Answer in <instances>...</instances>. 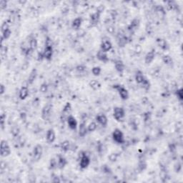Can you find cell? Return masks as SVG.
I'll use <instances>...</instances> for the list:
<instances>
[{
    "instance_id": "cell-30",
    "label": "cell",
    "mask_w": 183,
    "mask_h": 183,
    "mask_svg": "<svg viewBox=\"0 0 183 183\" xmlns=\"http://www.w3.org/2000/svg\"><path fill=\"white\" fill-rule=\"evenodd\" d=\"M2 32V36H1V40H2V44H3V42L6 41V40H7L8 39H9L10 36H11L12 34V30L10 28H8L5 31L1 32Z\"/></svg>"
},
{
    "instance_id": "cell-1",
    "label": "cell",
    "mask_w": 183,
    "mask_h": 183,
    "mask_svg": "<svg viewBox=\"0 0 183 183\" xmlns=\"http://www.w3.org/2000/svg\"><path fill=\"white\" fill-rule=\"evenodd\" d=\"M79 166L81 170H86L91 163V159L86 152L81 151L79 152Z\"/></svg>"
},
{
    "instance_id": "cell-29",
    "label": "cell",
    "mask_w": 183,
    "mask_h": 183,
    "mask_svg": "<svg viewBox=\"0 0 183 183\" xmlns=\"http://www.w3.org/2000/svg\"><path fill=\"white\" fill-rule=\"evenodd\" d=\"M89 86L92 89H93V90L95 91H97V90H99V89L101 88L102 84L98 80H92L89 82Z\"/></svg>"
},
{
    "instance_id": "cell-50",
    "label": "cell",
    "mask_w": 183,
    "mask_h": 183,
    "mask_svg": "<svg viewBox=\"0 0 183 183\" xmlns=\"http://www.w3.org/2000/svg\"><path fill=\"white\" fill-rule=\"evenodd\" d=\"M169 150H170V151L172 152V153H173L176 151V146L174 145V144H172L171 145L169 146Z\"/></svg>"
},
{
    "instance_id": "cell-8",
    "label": "cell",
    "mask_w": 183,
    "mask_h": 183,
    "mask_svg": "<svg viewBox=\"0 0 183 183\" xmlns=\"http://www.w3.org/2000/svg\"><path fill=\"white\" fill-rule=\"evenodd\" d=\"M72 111V107L70 102H66L63 107L62 113H61V119L67 121V119L69 116L71 115Z\"/></svg>"
},
{
    "instance_id": "cell-34",
    "label": "cell",
    "mask_w": 183,
    "mask_h": 183,
    "mask_svg": "<svg viewBox=\"0 0 183 183\" xmlns=\"http://www.w3.org/2000/svg\"><path fill=\"white\" fill-rule=\"evenodd\" d=\"M97 128V123L95 121L91 122L90 123L87 125V130H88V133H93Z\"/></svg>"
},
{
    "instance_id": "cell-20",
    "label": "cell",
    "mask_w": 183,
    "mask_h": 183,
    "mask_svg": "<svg viewBox=\"0 0 183 183\" xmlns=\"http://www.w3.org/2000/svg\"><path fill=\"white\" fill-rule=\"evenodd\" d=\"M96 57L99 61H100V62L103 63H107L109 60L107 52H103L101 50H99L97 51V52L96 53Z\"/></svg>"
},
{
    "instance_id": "cell-2",
    "label": "cell",
    "mask_w": 183,
    "mask_h": 183,
    "mask_svg": "<svg viewBox=\"0 0 183 183\" xmlns=\"http://www.w3.org/2000/svg\"><path fill=\"white\" fill-rule=\"evenodd\" d=\"M112 138L113 141L117 145H123L125 142L123 132L119 128H116L113 130L112 133Z\"/></svg>"
},
{
    "instance_id": "cell-37",
    "label": "cell",
    "mask_w": 183,
    "mask_h": 183,
    "mask_svg": "<svg viewBox=\"0 0 183 183\" xmlns=\"http://www.w3.org/2000/svg\"><path fill=\"white\" fill-rule=\"evenodd\" d=\"M48 89H49V85L47 84V82H44L40 85V92L41 93H42V94H45V93L47 92Z\"/></svg>"
},
{
    "instance_id": "cell-14",
    "label": "cell",
    "mask_w": 183,
    "mask_h": 183,
    "mask_svg": "<svg viewBox=\"0 0 183 183\" xmlns=\"http://www.w3.org/2000/svg\"><path fill=\"white\" fill-rule=\"evenodd\" d=\"M114 64H115V69L116 72L118 73L120 76H123L124 72H125V66L123 61L121 60H117L115 61Z\"/></svg>"
},
{
    "instance_id": "cell-21",
    "label": "cell",
    "mask_w": 183,
    "mask_h": 183,
    "mask_svg": "<svg viewBox=\"0 0 183 183\" xmlns=\"http://www.w3.org/2000/svg\"><path fill=\"white\" fill-rule=\"evenodd\" d=\"M88 133L87 130V126L85 122H82L80 125H78V135L80 137H85Z\"/></svg>"
},
{
    "instance_id": "cell-23",
    "label": "cell",
    "mask_w": 183,
    "mask_h": 183,
    "mask_svg": "<svg viewBox=\"0 0 183 183\" xmlns=\"http://www.w3.org/2000/svg\"><path fill=\"white\" fill-rule=\"evenodd\" d=\"M38 75V72L36 68H33L31 72H30L29 76L27 77V82L28 85H32L34 82V81L36 80V77H37Z\"/></svg>"
},
{
    "instance_id": "cell-11",
    "label": "cell",
    "mask_w": 183,
    "mask_h": 183,
    "mask_svg": "<svg viewBox=\"0 0 183 183\" xmlns=\"http://www.w3.org/2000/svg\"><path fill=\"white\" fill-rule=\"evenodd\" d=\"M95 122L102 127H106L108 125V118L105 114L99 113L95 117Z\"/></svg>"
},
{
    "instance_id": "cell-48",
    "label": "cell",
    "mask_w": 183,
    "mask_h": 183,
    "mask_svg": "<svg viewBox=\"0 0 183 183\" xmlns=\"http://www.w3.org/2000/svg\"><path fill=\"white\" fill-rule=\"evenodd\" d=\"M5 92H6V87L3 84H1V86H0V95L2 96V95L5 93Z\"/></svg>"
},
{
    "instance_id": "cell-22",
    "label": "cell",
    "mask_w": 183,
    "mask_h": 183,
    "mask_svg": "<svg viewBox=\"0 0 183 183\" xmlns=\"http://www.w3.org/2000/svg\"><path fill=\"white\" fill-rule=\"evenodd\" d=\"M29 89L27 86H22L19 91V98L21 100H24L29 96Z\"/></svg>"
},
{
    "instance_id": "cell-44",
    "label": "cell",
    "mask_w": 183,
    "mask_h": 183,
    "mask_svg": "<svg viewBox=\"0 0 183 183\" xmlns=\"http://www.w3.org/2000/svg\"><path fill=\"white\" fill-rule=\"evenodd\" d=\"M118 154H117V153H112L109 154V156L108 157L109 161L112 162H115L117 160V159H118Z\"/></svg>"
},
{
    "instance_id": "cell-18",
    "label": "cell",
    "mask_w": 183,
    "mask_h": 183,
    "mask_svg": "<svg viewBox=\"0 0 183 183\" xmlns=\"http://www.w3.org/2000/svg\"><path fill=\"white\" fill-rule=\"evenodd\" d=\"M155 57H156L155 50H151L150 51H149V52L145 54V59H144L145 64L149 65L151 64V63L154 60V59H155Z\"/></svg>"
},
{
    "instance_id": "cell-47",
    "label": "cell",
    "mask_w": 183,
    "mask_h": 183,
    "mask_svg": "<svg viewBox=\"0 0 183 183\" xmlns=\"http://www.w3.org/2000/svg\"><path fill=\"white\" fill-rule=\"evenodd\" d=\"M102 166H103L102 167V170H103V172H105V173H107V174L111 173L112 170L108 166H107V165H102Z\"/></svg>"
},
{
    "instance_id": "cell-31",
    "label": "cell",
    "mask_w": 183,
    "mask_h": 183,
    "mask_svg": "<svg viewBox=\"0 0 183 183\" xmlns=\"http://www.w3.org/2000/svg\"><path fill=\"white\" fill-rule=\"evenodd\" d=\"M57 168V158H52L50 161V164H49V170H54Z\"/></svg>"
},
{
    "instance_id": "cell-39",
    "label": "cell",
    "mask_w": 183,
    "mask_h": 183,
    "mask_svg": "<svg viewBox=\"0 0 183 183\" xmlns=\"http://www.w3.org/2000/svg\"><path fill=\"white\" fill-rule=\"evenodd\" d=\"M147 166V162H146L145 160H141V161H140L139 163H138L137 168L140 172H142V171H144V170H146Z\"/></svg>"
},
{
    "instance_id": "cell-32",
    "label": "cell",
    "mask_w": 183,
    "mask_h": 183,
    "mask_svg": "<svg viewBox=\"0 0 183 183\" xmlns=\"http://www.w3.org/2000/svg\"><path fill=\"white\" fill-rule=\"evenodd\" d=\"M162 60L164 64L166 65H171L173 63V60L172 57L169 54H165L162 57Z\"/></svg>"
},
{
    "instance_id": "cell-38",
    "label": "cell",
    "mask_w": 183,
    "mask_h": 183,
    "mask_svg": "<svg viewBox=\"0 0 183 183\" xmlns=\"http://www.w3.org/2000/svg\"><path fill=\"white\" fill-rule=\"evenodd\" d=\"M174 95H175L177 98L180 102H182L183 100V89L182 88H180L176 89L174 92Z\"/></svg>"
},
{
    "instance_id": "cell-6",
    "label": "cell",
    "mask_w": 183,
    "mask_h": 183,
    "mask_svg": "<svg viewBox=\"0 0 183 183\" xmlns=\"http://www.w3.org/2000/svg\"><path fill=\"white\" fill-rule=\"evenodd\" d=\"M112 115L114 119L117 122H121L125 119L126 112L125 109L122 107H115L113 109Z\"/></svg>"
},
{
    "instance_id": "cell-51",
    "label": "cell",
    "mask_w": 183,
    "mask_h": 183,
    "mask_svg": "<svg viewBox=\"0 0 183 183\" xmlns=\"http://www.w3.org/2000/svg\"><path fill=\"white\" fill-rule=\"evenodd\" d=\"M20 117H21V119H22V121H26V119H27V114L25 112H22L21 113H20Z\"/></svg>"
},
{
    "instance_id": "cell-16",
    "label": "cell",
    "mask_w": 183,
    "mask_h": 183,
    "mask_svg": "<svg viewBox=\"0 0 183 183\" xmlns=\"http://www.w3.org/2000/svg\"><path fill=\"white\" fill-rule=\"evenodd\" d=\"M46 140L49 144H52L56 140V133L53 128H50L46 133Z\"/></svg>"
},
{
    "instance_id": "cell-40",
    "label": "cell",
    "mask_w": 183,
    "mask_h": 183,
    "mask_svg": "<svg viewBox=\"0 0 183 183\" xmlns=\"http://www.w3.org/2000/svg\"><path fill=\"white\" fill-rule=\"evenodd\" d=\"M6 119H7V115L5 112H2L0 116V125H1L2 129H4V128H5Z\"/></svg>"
},
{
    "instance_id": "cell-49",
    "label": "cell",
    "mask_w": 183,
    "mask_h": 183,
    "mask_svg": "<svg viewBox=\"0 0 183 183\" xmlns=\"http://www.w3.org/2000/svg\"><path fill=\"white\" fill-rule=\"evenodd\" d=\"M37 60H38V61H42V60H44V56H43V52H42H42H38V54H37Z\"/></svg>"
},
{
    "instance_id": "cell-28",
    "label": "cell",
    "mask_w": 183,
    "mask_h": 183,
    "mask_svg": "<svg viewBox=\"0 0 183 183\" xmlns=\"http://www.w3.org/2000/svg\"><path fill=\"white\" fill-rule=\"evenodd\" d=\"M28 42H29V45L30 49H31L32 52H33L34 51L36 50V48H37V46H38L37 40H36V38L35 37V36H31L29 37V40H28Z\"/></svg>"
},
{
    "instance_id": "cell-43",
    "label": "cell",
    "mask_w": 183,
    "mask_h": 183,
    "mask_svg": "<svg viewBox=\"0 0 183 183\" xmlns=\"http://www.w3.org/2000/svg\"><path fill=\"white\" fill-rule=\"evenodd\" d=\"M19 133H20V129L18 127H13L11 130V133L12 135H13L14 137H17L19 135Z\"/></svg>"
},
{
    "instance_id": "cell-27",
    "label": "cell",
    "mask_w": 183,
    "mask_h": 183,
    "mask_svg": "<svg viewBox=\"0 0 183 183\" xmlns=\"http://www.w3.org/2000/svg\"><path fill=\"white\" fill-rule=\"evenodd\" d=\"M146 77L144 74V73L142 71L138 70L136 72L135 74V80L138 85H141L142 82H144V80H145Z\"/></svg>"
},
{
    "instance_id": "cell-3",
    "label": "cell",
    "mask_w": 183,
    "mask_h": 183,
    "mask_svg": "<svg viewBox=\"0 0 183 183\" xmlns=\"http://www.w3.org/2000/svg\"><path fill=\"white\" fill-rule=\"evenodd\" d=\"M113 89H115L116 91L118 93L119 96L120 97L122 100L126 101L129 99V92L127 89L125 88L123 85H119V84H116L113 85Z\"/></svg>"
},
{
    "instance_id": "cell-12",
    "label": "cell",
    "mask_w": 183,
    "mask_h": 183,
    "mask_svg": "<svg viewBox=\"0 0 183 183\" xmlns=\"http://www.w3.org/2000/svg\"><path fill=\"white\" fill-rule=\"evenodd\" d=\"M140 20L139 18H134L132 20L130 24L128 25L127 30L128 32H129L130 33H135V32L138 29V28L140 27Z\"/></svg>"
},
{
    "instance_id": "cell-26",
    "label": "cell",
    "mask_w": 183,
    "mask_h": 183,
    "mask_svg": "<svg viewBox=\"0 0 183 183\" xmlns=\"http://www.w3.org/2000/svg\"><path fill=\"white\" fill-rule=\"evenodd\" d=\"M117 43L119 47H124L128 43V38L124 34H120L117 36Z\"/></svg>"
},
{
    "instance_id": "cell-42",
    "label": "cell",
    "mask_w": 183,
    "mask_h": 183,
    "mask_svg": "<svg viewBox=\"0 0 183 183\" xmlns=\"http://www.w3.org/2000/svg\"><path fill=\"white\" fill-rule=\"evenodd\" d=\"M115 27L114 25H112V24H109L106 27V31L108 32L109 34H110L111 35H114V34H115Z\"/></svg>"
},
{
    "instance_id": "cell-33",
    "label": "cell",
    "mask_w": 183,
    "mask_h": 183,
    "mask_svg": "<svg viewBox=\"0 0 183 183\" xmlns=\"http://www.w3.org/2000/svg\"><path fill=\"white\" fill-rule=\"evenodd\" d=\"M7 53H8V47L6 45H3V44H1V52H0V54H1L2 60H4L5 59H6Z\"/></svg>"
},
{
    "instance_id": "cell-5",
    "label": "cell",
    "mask_w": 183,
    "mask_h": 183,
    "mask_svg": "<svg viewBox=\"0 0 183 183\" xmlns=\"http://www.w3.org/2000/svg\"><path fill=\"white\" fill-rule=\"evenodd\" d=\"M12 153V149L9 144L5 140H2L0 145V154L2 157H7Z\"/></svg>"
},
{
    "instance_id": "cell-41",
    "label": "cell",
    "mask_w": 183,
    "mask_h": 183,
    "mask_svg": "<svg viewBox=\"0 0 183 183\" xmlns=\"http://www.w3.org/2000/svg\"><path fill=\"white\" fill-rule=\"evenodd\" d=\"M76 70L77 72L80 73V74H82V73L86 72L87 67L85 66V64H78L76 67Z\"/></svg>"
},
{
    "instance_id": "cell-17",
    "label": "cell",
    "mask_w": 183,
    "mask_h": 183,
    "mask_svg": "<svg viewBox=\"0 0 183 183\" xmlns=\"http://www.w3.org/2000/svg\"><path fill=\"white\" fill-rule=\"evenodd\" d=\"M155 42L157 45L158 46V47L161 49L162 50L167 51L169 50V49H170V45H169L168 42L163 38H161V37L157 38Z\"/></svg>"
},
{
    "instance_id": "cell-9",
    "label": "cell",
    "mask_w": 183,
    "mask_h": 183,
    "mask_svg": "<svg viewBox=\"0 0 183 183\" xmlns=\"http://www.w3.org/2000/svg\"><path fill=\"white\" fill-rule=\"evenodd\" d=\"M44 60L47 61L52 60L54 55V47L53 45H44V47L42 50Z\"/></svg>"
},
{
    "instance_id": "cell-4",
    "label": "cell",
    "mask_w": 183,
    "mask_h": 183,
    "mask_svg": "<svg viewBox=\"0 0 183 183\" xmlns=\"http://www.w3.org/2000/svg\"><path fill=\"white\" fill-rule=\"evenodd\" d=\"M43 155V147L40 144H37L34 146L32 150V159L34 162H37L42 159Z\"/></svg>"
},
{
    "instance_id": "cell-13",
    "label": "cell",
    "mask_w": 183,
    "mask_h": 183,
    "mask_svg": "<svg viewBox=\"0 0 183 183\" xmlns=\"http://www.w3.org/2000/svg\"><path fill=\"white\" fill-rule=\"evenodd\" d=\"M113 45L109 40H102L100 46H99V50L105 52H109L112 50Z\"/></svg>"
},
{
    "instance_id": "cell-24",
    "label": "cell",
    "mask_w": 183,
    "mask_h": 183,
    "mask_svg": "<svg viewBox=\"0 0 183 183\" xmlns=\"http://www.w3.org/2000/svg\"><path fill=\"white\" fill-rule=\"evenodd\" d=\"M83 22V19L81 17H77L74 18L72 22V29L75 30H78L80 29V27H82V24Z\"/></svg>"
},
{
    "instance_id": "cell-10",
    "label": "cell",
    "mask_w": 183,
    "mask_h": 183,
    "mask_svg": "<svg viewBox=\"0 0 183 183\" xmlns=\"http://www.w3.org/2000/svg\"><path fill=\"white\" fill-rule=\"evenodd\" d=\"M101 12L96 11L89 16V24L92 27H95L99 24L101 18Z\"/></svg>"
},
{
    "instance_id": "cell-45",
    "label": "cell",
    "mask_w": 183,
    "mask_h": 183,
    "mask_svg": "<svg viewBox=\"0 0 183 183\" xmlns=\"http://www.w3.org/2000/svg\"><path fill=\"white\" fill-rule=\"evenodd\" d=\"M7 7V2L6 0H1L0 1V8L2 10L5 9Z\"/></svg>"
},
{
    "instance_id": "cell-19",
    "label": "cell",
    "mask_w": 183,
    "mask_h": 183,
    "mask_svg": "<svg viewBox=\"0 0 183 183\" xmlns=\"http://www.w3.org/2000/svg\"><path fill=\"white\" fill-rule=\"evenodd\" d=\"M57 160L58 169H60V170H63V169L65 168V167L67 165V158L65 157L64 156H63L62 154H58Z\"/></svg>"
},
{
    "instance_id": "cell-36",
    "label": "cell",
    "mask_w": 183,
    "mask_h": 183,
    "mask_svg": "<svg viewBox=\"0 0 183 183\" xmlns=\"http://www.w3.org/2000/svg\"><path fill=\"white\" fill-rule=\"evenodd\" d=\"M140 85H141L142 88L145 89V90L148 91V90H150V87H151V82H150V81L148 80L147 77H146L145 80H144V82H142Z\"/></svg>"
},
{
    "instance_id": "cell-15",
    "label": "cell",
    "mask_w": 183,
    "mask_h": 183,
    "mask_svg": "<svg viewBox=\"0 0 183 183\" xmlns=\"http://www.w3.org/2000/svg\"><path fill=\"white\" fill-rule=\"evenodd\" d=\"M67 123L68 127L70 128L71 130L72 131H75L78 127V123L76 118L73 115H70L67 119Z\"/></svg>"
},
{
    "instance_id": "cell-25",
    "label": "cell",
    "mask_w": 183,
    "mask_h": 183,
    "mask_svg": "<svg viewBox=\"0 0 183 183\" xmlns=\"http://www.w3.org/2000/svg\"><path fill=\"white\" fill-rule=\"evenodd\" d=\"M60 148L62 152H67L72 148V144H71L70 141H69V140H64V141L60 143Z\"/></svg>"
},
{
    "instance_id": "cell-46",
    "label": "cell",
    "mask_w": 183,
    "mask_h": 183,
    "mask_svg": "<svg viewBox=\"0 0 183 183\" xmlns=\"http://www.w3.org/2000/svg\"><path fill=\"white\" fill-rule=\"evenodd\" d=\"M51 179H52V182H61V180L60 179V178H59V176L57 175V174H52Z\"/></svg>"
},
{
    "instance_id": "cell-35",
    "label": "cell",
    "mask_w": 183,
    "mask_h": 183,
    "mask_svg": "<svg viewBox=\"0 0 183 183\" xmlns=\"http://www.w3.org/2000/svg\"><path fill=\"white\" fill-rule=\"evenodd\" d=\"M91 72H92V74L94 75V76L99 77V75L101 74L102 68L99 66H95V67H93L92 68Z\"/></svg>"
},
{
    "instance_id": "cell-7",
    "label": "cell",
    "mask_w": 183,
    "mask_h": 183,
    "mask_svg": "<svg viewBox=\"0 0 183 183\" xmlns=\"http://www.w3.org/2000/svg\"><path fill=\"white\" fill-rule=\"evenodd\" d=\"M52 109H53V105L52 103H47L42 107L41 112V117L44 120H48L50 118L52 112Z\"/></svg>"
}]
</instances>
